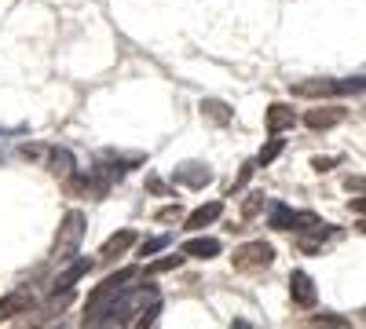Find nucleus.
Here are the masks:
<instances>
[{
	"label": "nucleus",
	"instance_id": "nucleus-28",
	"mask_svg": "<svg viewBox=\"0 0 366 329\" xmlns=\"http://www.w3.org/2000/svg\"><path fill=\"white\" fill-rule=\"evenodd\" d=\"M345 187H348V191H366V179H359V176L352 179V176H348V179H345Z\"/></svg>",
	"mask_w": 366,
	"mask_h": 329
},
{
	"label": "nucleus",
	"instance_id": "nucleus-1",
	"mask_svg": "<svg viewBox=\"0 0 366 329\" xmlns=\"http://www.w3.org/2000/svg\"><path fill=\"white\" fill-rule=\"evenodd\" d=\"M366 77H308L293 84L297 99H341V96H362Z\"/></svg>",
	"mask_w": 366,
	"mask_h": 329
},
{
	"label": "nucleus",
	"instance_id": "nucleus-8",
	"mask_svg": "<svg viewBox=\"0 0 366 329\" xmlns=\"http://www.w3.org/2000/svg\"><path fill=\"white\" fill-rule=\"evenodd\" d=\"M172 183L187 187V191H202V187L212 183V168H209L205 161H187V165H179V168L172 172Z\"/></svg>",
	"mask_w": 366,
	"mask_h": 329
},
{
	"label": "nucleus",
	"instance_id": "nucleus-30",
	"mask_svg": "<svg viewBox=\"0 0 366 329\" xmlns=\"http://www.w3.org/2000/svg\"><path fill=\"white\" fill-rule=\"evenodd\" d=\"M231 329H253V322H246V318H234V322H231Z\"/></svg>",
	"mask_w": 366,
	"mask_h": 329
},
{
	"label": "nucleus",
	"instance_id": "nucleus-10",
	"mask_svg": "<svg viewBox=\"0 0 366 329\" xmlns=\"http://www.w3.org/2000/svg\"><path fill=\"white\" fill-rule=\"evenodd\" d=\"M297 121H300V117H297V110H293L290 103H271L267 113H264V128H267V136H282V132H290Z\"/></svg>",
	"mask_w": 366,
	"mask_h": 329
},
{
	"label": "nucleus",
	"instance_id": "nucleus-11",
	"mask_svg": "<svg viewBox=\"0 0 366 329\" xmlns=\"http://www.w3.org/2000/svg\"><path fill=\"white\" fill-rule=\"evenodd\" d=\"M92 267H96V260H92V256H74V263L66 267V271H59L55 278H51V293H63V289H74L88 271H92Z\"/></svg>",
	"mask_w": 366,
	"mask_h": 329
},
{
	"label": "nucleus",
	"instance_id": "nucleus-25",
	"mask_svg": "<svg viewBox=\"0 0 366 329\" xmlns=\"http://www.w3.org/2000/svg\"><path fill=\"white\" fill-rule=\"evenodd\" d=\"M147 194H169L165 179L162 176H147Z\"/></svg>",
	"mask_w": 366,
	"mask_h": 329
},
{
	"label": "nucleus",
	"instance_id": "nucleus-3",
	"mask_svg": "<svg viewBox=\"0 0 366 329\" xmlns=\"http://www.w3.org/2000/svg\"><path fill=\"white\" fill-rule=\"evenodd\" d=\"M136 275H139L136 267H121V271H114L110 278H103L96 289L88 293V300H84V315H92V311H99L103 304H110V300H114V296H117L121 289L136 282Z\"/></svg>",
	"mask_w": 366,
	"mask_h": 329
},
{
	"label": "nucleus",
	"instance_id": "nucleus-5",
	"mask_svg": "<svg viewBox=\"0 0 366 329\" xmlns=\"http://www.w3.org/2000/svg\"><path fill=\"white\" fill-rule=\"evenodd\" d=\"M267 223L274 227V231H297V234H304V231H312L315 223H322L312 208H290V205H271V216H267Z\"/></svg>",
	"mask_w": 366,
	"mask_h": 329
},
{
	"label": "nucleus",
	"instance_id": "nucleus-2",
	"mask_svg": "<svg viewBox=\"0 0 366 329\" xmlns=\"http://www.w3.org/2000/svg\"><path fill=\"white\" fill-rule=\"evenodd\" d=\"M84 231H88V216L81 213V208H70V213L59 220L55 242H51V260H74L81 253Z\"/></svg>",
	"mask_w": 366,
	"mask_h": 329
},
{
	"label": "nucleus",
	"instance_id": "nucleus-14",
	"mask_svg": "<svg viewBox=\"0 0 366 329\" xmlns=\"http://www.w3.org/2000/svg\"><path fill=\"white\" fill-rule=\"evenodd\" d=\"M136 242H139V234H136L132 227H121L117 234H110V238H107V246H103L99 260H107V263H110V260H117V256H125Z\"/></svg>",
	"mask_w": 366,
	"mask_h": 329
},
{
	"label": "nucleus",
	"instance_id": "nucleus-17",
	"mask_svg": "<svg viewBox=\"0 0 366 329\" xmlns=\"http://www.w3.org/2000/svg\"><path fill=\"white\" fill-rule=\"evenodd\" d=\"M224 253V246L217 238H191L187 246H183V256H198V260H217Z\"/></svg>",
	"mask_w": 366,
	"mask_h": 329
},
{
	"label": "nucleus",
	"instance_id": "nucleus-12",
	"mask_svg": "<svg viewBox=\"0 0 366 329\" xmlns=\"http://www.w3.org/2000/svg\"><path fill=\"white\" fill-rule=\"evenodd\" d=\"M34 304H37V296L29 289H11L8 296H0V322H8L22 311H34Z\"/></svg>",
	"mask_w": 366,
	"mask_h": 329
},
{
	"label": "nucleus",
	"instance_id": "nucleus-29",
	"mask_svg": "<svg viewBox=\"0 0 366 329\" xmlns=\"http://www.w3.org/2000/svg\"><path fill=\"white\" fill-rule=\"evenodd\" d=\"M352 213H355V216H366V198H355V201H352Z\"/></svg>",
	"mask_w": 366,
	"mask_h": 329
},
{
	"label": "nucleus",
	"instance_id": "nucleus-18",
	"mask_svg": "<svg viewBox=\"0 0 366 329\" xmlns=\"http://www.w3.org/2000/svg\"><path fill=\"white\" fill-rule=\"evenodd\" d=\"M286 151V136H271L264 146H260V154H257V165H271L274 158H279Z\"/></svg>",
	"mask_w": 366,
	"mask_h": 329
},
{
	"label": "nucleus",
	"instance_id": "nucleus-31",
	"mask_svg": "<svg viewBox=\"0 0 366 329\" xmlns=\"http://www.w3.org/2000/svg\"><path fill=\"white\" fill-rule=\"evenodd\" d=\"M359 231H362V234H366V223H362V227H359Z\"/></svg>",
	"mask_w": 366,
	"mask_h": 329
},
{
	"label": "nucleus",
	"instance_id": "nucleus-6",
	"mask_svg": "<svg viewBox=\"0 0 366 329\" xmlns=\"http://www.w3.org/2000/svg\"><path fill=\"white\" fill-rule=\"evenodd\" d=\"M300 121L308 125L312 132H330V128H337V125L348 121V110L345 106H312Z\"/></svg>",
	"mask_w": 366,
	"mask_h": 329
},
{
	"label": "nucleus",
	"instance_id": "nucleus-26",
	"mask_svg": "<svg viewBox=\"0 0 366 329\" xmlns=\"http://www.w3.org/2000/svg\"><path fill=\"white\" fill-rule=\"evenodd\" d=\"M341 165V158H312V168L315 172H330V168H337Z\"/></svg>",
	"mask_w": 366,
	"mask_h": 329
},
{
	"label": "nucleus",
	"instance_id": "nucleus-7",
	"mask_svg": "<svg viewBox=\"0 0 366 329\" xmlns=\"http://www.w3.org/2000/svg\"><path fill=\"white\" fill-rule=\"evenodd\" d=\"M290 296L300 311H312L319 304V289H315V278L308 271H293L290 275Z\"/></svg>",
	"mask_w": 366,
	"mask_h": 329
},
{
	"label": "nucleus",
	"instance_id": "nucleus-19",
	"mask_svg": "<svg viewBox=\"0 0 366 329\" xmlns=\"http://www.w3.org/2000/svg\"><path fill=\"white\" fill-rule=\"evenodd\" d=\"M169 242H172L169 234H158V238H147V242H143V246L136 249V256H139V260H147V256H158V253H162V249H165Z\"/></svg>",
	"mask_w": 366,
	"mask_h": 329
},
{
	"label": "nucleus",
	"instance_id": "nucleus-23",
	"mask_svg": "<svg viewBox=\"0 0 366 329\" xmlns=\"http://www.w3.org/2000/svg\"><path fill=\"white\" fill-rule=\"evenodd\" d=\"M253 168H257V161H246V165L238 168V176H234V183H231V191H234V194H238L242 187L249 183V176H253Z\"/></svg>",
	"mask_w": 366,
	"mask_h": 329
},
{
	"label": "nucleus",
	"instance_id": "nucleus-20",
	"mask_svg": "<svg viewBox=\"0 0 366 329\" xmlns=\"http://www.w3.org/2000/svg\"><path fill=\"white\" fill-rule=\"evenodd\" d=\"M260 208H264V191H253V194L242 198V216H246V220H257Z\"/></svg>",
	"mask_w": 366,
	"mask_h": 329
},
{
	"label": "nucleus",
	"instance_id": "nucleus-22",
	"mask_svg": "<svg viewBox=\"0 0 366 329\" xmlns=\"http://www.w3.org/2000/svg\"><path fill=\"white\" fill-rule=\"evenodd\" d=\"M308 325H312V329H352L348 318H341V315H319V318H312Z\"/></svg>",
	"mask_w": 366,
	"mask_h": 329
},
{
	"label": "nucleus",
	"instance_id": "nucleus-21",
	"mask_svg": "<svg viewBox=\"0 0 366 329\" xmlns=\"http://www.w3.org/2000/svg\"><path fill=\"white\" fill-rule=\"evenodd\" d=\"M183 267V253H176V256H165V260H158V263H147V275H162V271H179Z\"/></svg>",
	"mask_w": 366,
	"mask_h": 329
},
{
	"label": "nucleus",
	"instance_id": "nucleus-15",
	"mask_svg": "<svg viewBox=\"0 0 366 329\" xmlns=\"http://www.w3.org/2000/svg\"><path fill=\"white\" fill-rule=\"evenodd\" d=\"M220 216H224V201H205V205L194 208L187 220H183V227H187V231H205V227L217 223Z\"/></svg>",
	"mask_w": 366,
	"mask_h": 329
},
{
	"label": "nucleus",
	"instance_id": "nucleus-4",
	"mask_svg": "<svg viewBox=\"0 0 366 329\" xmlns=\"http://www.w3.org/2000/svg\"><path fill=\"white\" fill-rule=\"evenodd\" d=\"M274 263V246L271 242H246V246H238L234 256H231V267L242 275H253V271H264V267Z\"/></svg>",
	"mask_w": 366,
	"mask_h": 329
},
{
	"label": "nucleus",
	"instance_id": "nucleus-13",
	"mask_svg": "<svg viewBox=\"0 0 366 329\" xmlns=\"http://www.w3.org/2000/svg\"><path fill=\"white\" fill-rule=\"evenodd\" d=\"M330 238H337V227H326V223H315L312 231H304V234H297V249L300 253H308V256H315V253H322L326 249V242Z\"/></svg>",
	"mask_w": 366,
	"mask_h": 329
},
{
	"label": "nucleus",
	"instance_id": "nucleus-16",
	"mask_svg": "<svg viewBox=\"0 0 366 329\" xmlns=\"http://www.w3.org/2000/svg\"><path fill=\"white\" fill-rule=\"evenodd\" d=\"M202 117H205V121H212V125H217V128H227L231 121H234V110L224 103V99H202Z\"/></svg>",
	"mask_w": 366,
	"mask_h": 329
},
{
	"label": "nucleus",
	"instance_id": "nucleus-24",
	"mask_svg": "<svg viewBox=\"0 0 366 329\" xmlns=\"http://www.w3.org/2000/svg\"><path fill=\"white\" fill-rule=\"evenodd\" d=\"M158 311H162V304H158V300H154V304H147V311L139 315L136 329H150V325H154V318H158Z\"/></svg>",
	"mask_w": 366,
	"mask_h": 329
},
{
	"label": "nucleus",
	"instance_id": "nucleus-9",
	"mask_svg": "<svg viewBox=\"0 0 366 329\" xmlns=\"http://www.w3.org/2000/svg\"><path fill=\"white\" fill-rule=\"evenodd\" d=\"M44 161H48V172L59 179V183H70L74 172H77V158L66 151V146H48V151H44Z\"/></svg>",
	"mask_w": 366,
	"mask_h": 329
},
{
	"label": "nucleus",
	"instance_id": "nucleus-27",
	"mask_svg": "<svg viewBox=\"0 0 366 329\" xmlns=\"http://www.w3.org/2000/svg\"><path fill=\"white\" fill-rule=\"evenodd\" d=\"M176 216H183V208H179V205H162V208H158V220H165V223L176 220Z\"/></svg>",
	"mask_w": 366,
	"mask_h": 329
}]
</instances>
